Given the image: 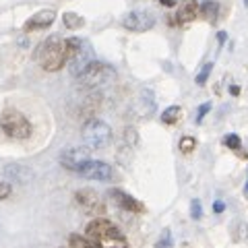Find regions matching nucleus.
Listing matches in <instances>:
<instances>
[{"label": "nucleus", "mask_w": 248, "mask_h": 248, "mask_svg": "<svg viewBox=\"0 0 248 248\" xmlns=\"http://www.w3.org/2000/svg\"><path fill=\"white\" fill-rule=\"evenodd\" d=\"M35 60L44 71L48 73H56L62 66H66L68 62V48H66V40H62L60 35H50L37 46L35 50Z\"/></svg>", "instance_id": "obj_1"}, {"label": "nucleus", "mask_w": 248, "mask_h": 248, "mask_svg": "<svg viewBox=\"0 0 248 248\" xmlns=\"http://www.w3.org/2000/svg\"><path fill=\"white\" fill-rule=\"evenodd\" d=\"M85 232H87V238L93 240L99 248H130L124 232L118 226H114L112 221L102 219V217L89 221Z\"/></svg>", "instance_id": "obj_2"}, {"label": "nucleus", "mask_w": 248, "mask_h": 248, "mask_svg": "<svg viewBox=\"0 0 248 248\" xmlns=\"http://www.w3.org/2000/svg\"><path fill=\"white\" fill-rule=\"evenodd\" d=\"M81 137L89 151L106 149V147L112 143V128H110V124L104 122L102 118H89L83 124Z\"/></svg>", "instance_id": "obj_3"}, {"label": "nucleus", "mask_w": 248, "mask_h": 248, "mask_svg": "<svg viewBox=\"0 0 248 248\" xmlns=\"http://www.w3.org/2000/svg\"><path fill=\"white\" fill-rule=\"evenodd\" d=\"M114 79H116L114 66L106 64V62H99V60H93L91 64L77 77V83H79L83 89H99V87L110 85Z\"/></svg>", "instance_id": "obj_4"}, {"label": "nucleus", "mask_w": 248, "mask_h": 248, "mask_svg": "<svg viewBox=\"0 0 248 248\" xmlns=\"http://www.w3.org/2000/svg\"><path fill=\"white\" fill-rule=\"evenodd\" d=\"M0 130L11 137V139H17V141H25V139L31 137V126L29 118L23 112L15 110V108H9V110H4L0 114Z\"/></svg>", "instance_id": "obj_5"}, {"label": "nucleus", "mask_w": 248, "mask_h": 248, "mask_svg": "<svg viewBox=\"0 0 248 248\" xmlns=\"http://www.w3.org/2000/svg\"><path fill=\"white\" fill-rule=\"evenodd\" d=\"M66 48H68V68H71V73L75 77H79L85 68L95 58H93V50L91 46L81 40V37H68L66 40Z\"/></svg>", "instance_id": "obj_6"}, {"label": "nucleus", "mask_w": 248, "mask_h": 248, "mask_svg": "<svg viewBox=\"0 0 248 248\" xmlns=\"http://www.w3.org/2000/svg\"><path fill=\"white\" fill-rule=\"evenodd\" d=\"M155 13L149 9H135L122 17V27L133 31V33H145L155 25Z\"/></svg>", "instance_id": "obj_7"}, {"label": "nucleus", "mask_w": 248, "mask_h": 248, "mask_svg": "<svg viewBox=\"0 0 248 248\" xmlns=\"http://www.w3.org/2000/svg\"><path fill=\"white\" fill-rule=\"evenodd\" d=\"M79 176L87 178V180H95V182H108L114 178V170L112 166H108L106 161L102 159H87L85 164L79 168V172H77Z\"/></svg>", "instance_id": "obj_8"}, {"label": "nucleus", "mask_w": 248, "mask_h": 248, "mask_svg": "<svg viewBox=\"0 0 248 248\" xmlns=\"http://www.w3.org/2000/svg\"><path fill=\"white\" fill-rule=\"evenodd\" d=\"M75 199H77V205H79L87 215H104V213H106V203H104V199L99 197L95 190H91V188H81V190H77Z\"/></svg>", "instance_id": "obj_9"}, {"label": "nucleus", "mask_w": 248, "mask_h": 248, "mask_svg": "<svg viewBox=\"0 0 248 248\" xmlns=\"http://www.w3.org/2000/svg\"><path fill=\"white\" fill-rule=\"evenodd\" d=\"M89 159V149H79V147H68L60 153V164L71 172H79V168Z\"/></svg>", "instance_id": "obj_10"}, {"label": "nucleus", "mask_w": 248, "mask_h": 248, "mask_svg": "<svg viewBox=\"0 0 248 248\" xmlns=\"http://www.w3.org/2000/svg\"><path fill=\"white\" fill-rule=\"evenodd\" d=\"M54 21H56V11H54V9L37 11L33 17H29V19L25 21V25H23V31H25V33H31V31L48 29Z\"/></svg>", "instance_id": "obj_11"}, {"label": "nucleus", "mask_w": 248, "mask_h": 248, "mask_svg": "<svg viewBox=\"0 0 248 248\" xmlns=\"http://www.w3.org/2000/svg\"><path fill=\"white\" fill-rule=\"evenodd\" d=\"M110 197L124 209V211H128V213H143L145 211V205L141 203V201L135 199L133 195H128V192L120 190V188H112Z\"/></svg>", "instance_id": "obj_12"}, {"label": "nucleus", "mask_w": 248, "mask_h": 248, "mask_svg": "<svg viewBox=\"0 0 248 248\" xmlns=\"http://www.w3.org/2000/svg\"><path fill=\"white\" fill-rule=\"evenodd\" d=\"M197 17H199V2L197 0H182V2L178 4L176 13H174L172 23H180V25H184V23L195 21Z\"/></svg>", "instance_id": "obj_13"}, {"label": "nucleus", "mask_w": 248, "mask_h": 248, "mask_svg": "<svg viewBox=\"0 0 248 248\" xmlns=\"http://www.w3.org/2000/svg\"><path fill=\"white\" fill-rule=\"evenodd\" d=\"M199 15L209 23H217V19H219V4L215 0H205L203 4H199Z\"/></svg>", "instance_id": "obj_14"}, {"label": "nucleus", "mask_w": 248, "mask_h": 248, "mask_svg": "<svg viewBox=\"0 0 248 248\" xmlns=\"http://www.w3.org/2000/svg\"><path fill=\"white\" fill-rule=\"evenodd\" d=\"M182 118V108L180 106H170L161 112V122L164 124H178Z\"/></svg>", "instance_id": "obj_15"}, {"label": "nucleus", "mask_w": 248, "mask_h": 248, "mask_svg": "<svg viewBox=\"0 0 248 248\" xmlns=\"http://www.w3.org/2000/svg\"><path fill=\"white\" fill-rule=\"evenodd\" d=\"M68 244H71V248H99L93 240H89L87 236H79V234H73L68 238Z\"/></svg>", "instance_id": "obj_16"}, {"label": "nucleus", "mask_w": 248, "mask_h": 248, "mask_svg": "<svg viewBox=\"0 0 248 248\" xmlns=\"http://www.w3.org/2000/svg\"><path fill=\"white\" fill-rule=\"evenodd\" d=\"M62 21H64V27H68V29H79L85 25V19L79 13H64L62 15Z\"/></svg>", "instance_id": "obj_17"}, {"label": "nucleus", "mask_w": 248, "mask_h": 248, "mask_svg": "<svg viewBox=\"0 0 248 248\" xmlns=\"http://www.w3.org/2000/svg\"><path fill=\"white\" fill-rule=\"evenodd\" d=\"M172 244H174L172 232H170V230H164V232H161V236H159V240L155 242V248H172Z\"/></svg>", "instance_id": "obj_18"}, {"label": "nucleus", "mask_w": 248, "mask_h": 248, "mask_svg": "<svg viewBox=\"0 0 248 248\" xmlns=\"http://www.w3.org/2000/svg\"><path fill=\"white\" fill-rule=\"evenodd\" d=\"M197 149V139L195 137H182L180 139V151L182 153H192Z\"/></svg>", "instance_id": "obj_19"}, {"label": "nucleus", "mask_w": 248, "mask_h": 248, "mask_svg": "<svg viewBox=\"0 0 248 248\" xmlns=\"http://www.w3.org/2000/svg\"><path fill=\"white\" fill-rule=\"evenodd\" d=\"M211 71H213V62H207V64L201 68V73L197 75V85H205L209 75H211Z\"/></svg>", "instance_id": "obj_20"}, {"label": "nucleus", "mask_w": 248, "mask_h": 248, "mask_svg": "<svg viewBox=\"0 0 248 248\" xmlns=\"http://www.w3.org/2000/svg\"><path fill=\"white\" fill-rule=\"evenodd\" d=\"M223 145H226L228 149H232V151H238L240 147H242V141H240L238 135H228L226 139H223Z\"/></svg>", "instance_id": "obj_21"}, {"label": "nucleus", "mask_w": 248, "mask_h": 248, "mask_svg": "<svg viewBox=\"0 0 248 248\" xmlns=\"http://www.w3.org/2000/svg\"><path fill=\"white\" fill-rule=\"evenodd\" d=\"M190 217H192V219H201V217H203V207H201L199 199H192V203H190Z\"/></svg>", "instance_id": "obj_22"}, {"label": "nucleus", "mask_w": 248, "mask_h": 248, "mask_svg": "<svg viewBox=\"0 0 248 248\" xmlns=\"http://www.w3.org/2000/svg\"><path fill=\"white\" fill-rule=\"evenodd\" d=\"M209 112H211V102H207V104H203V106L199 108V112H197V124L203 122V118H205Z\"/></svg>", "instance_id": "obj_23"}, {"label": "nucleus", "mask_w": 248, "mask_h": 248, "mask_svg": "<svg viewBox=\"0 0 248 248\" xmlns=\"http://www.w3.org/2000/svg\"><path fill=\"white\" fill-rule=\"evenodd\" d=\"M11 184L9 182H2V180H0V201H4L6 197H9L11 195Z\"/></svg>", "instance_id": "obj_24"}, {"label": "nucleus", "mask_w": 248, "mask_h": 248, "mask_svg": "<svg viewBox=\"0 0 248 248\" xmlns=\"http://www.w3.org/2000/svg\"><path fill=\"white\" fill-rule=\"evenodd\" d=\"M238 232H240V234H238L236 238H238V240H246V238H248V223H244V221L238 223Z\"/></svg>", "instance_id": "obj_25"}, {"label": "nucleus", "mask_w": 248, "mask_h": 248, "mask_svg": "<svg viewBox=\"0 0 248 248\" xmlns=\"http://www.w3.org/2000/svg\"><path fill=\"white\" fill-rule=\"evenodd\" d=\"M213 211L215 213H223V211H226V203H223V201H215V203H213Z\"/></svg>", "instance_id": "obj_26"}, {"label": "nucleus", "mask_w": 248, "mask_h": 248, "mask_svg": "<svg viewBox=\"0 0 248 248\" xmlns=\"http://www.w3.org/2000/svg\"><path fill=\"white\" fill-rule=\"evenodd\" d=\"M159 2L164 4V6H168V9H172V6H176L180 0H159Z\"/></svg>", "instance_id": "obj_27"}, {"label": "nucleus", "mask_w": 248, "mask_h": 248, "mask_svg": "<svg viewBox=\"0 0 248 248\" xmlns=\"http://www.w3.org/2000/svg\"><path fill=\"white\" fill-rule=\"evenodd\" d=\"M230 93H232V95H238V93H240V87H238V85H232V87H230Z\"/></svg>", "instance_id": "obj_28"}, {"label": "nucleus", "mask_w": 248, "mask_h": 248, "mask_svg": "<svg viewBox=\"0 0 248 248\" xmlns=\"http://www.w3.org/2000/svg\"><path fill=\"white\" fill-rule=\"evenodd\" d=\"M226 33H223V31H219V33H217V40H219V44H223V42H226Z\"/></svg>", "instance_id": "obj_29"}, {"label": "nucleus", "mask_w": 248, "mask_h": 248, "mask_svg": "<svg viewBox=\"0 0 248 248\" xmlns=\"http://www.w3.org/2000/svg\"><path fill=\"white\" fill-rule=\"evenodd\" d=\"M244 192H246V195H248V182H246V188H244Z\"/></svg>", "instance_id": "obj_30"}]
</instances>
